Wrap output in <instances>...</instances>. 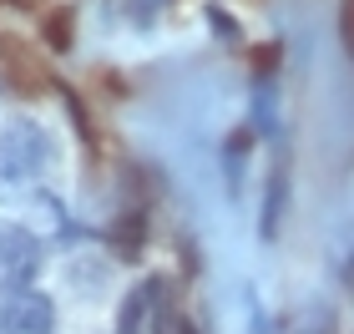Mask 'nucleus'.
Returning <instances> with one entry per match:
<instances>
[{"mask_svg": "<svg viewBox=\"0 0 354 334\" xmlns=\"http://www.w3.org/2000/svg\"><path fill=\"white\" fill-rule=\"evenodd\" d=\"M51 167V137L36 122H6L0 127V193H21Z\"/></svg>", "mask_w": 354, "mask_h": 334, "instance_id": "obj_1", "label": "nucleus"}, {"mask_svg": "<svg viewBox=\"0 0 354 334\" xmlns=\"http://www.w3.org/2000/svg\"><path fill=\"white\" fill-rule=\"evenodd\" d=\"M41 268V243L30 228H0V284L6 289H26Z\"/></svg>", "mask_w": 354, "mask_h": 334, "instance_id": "obj_2", "label": "nucleus"}, {"mask_svg": "<svg viewBox=\"0 0 354 334\" xmlns=\"http://www.w3.org/2000/svg\"><path fill=\"white\" fill-rule=\"evenodd\" d=\"M15 299V324H21V334H51L56 329V304L36 289H10Z\"/></svg>", "mask_w": 354, "mask_h": 334, "instance_id": "obj_3", "label": "nucleus"}, {"mask_svg": "<svg viewBox=\"0 0 354 334\" xmlns=\"http://www.w3.org/2000/svg\"><path fill=\"white\" fill-rule=\"evenodd\" d=\"M152 299H157V284H142V289L127 294L122 319H117V334H142V324H147V314H152Z\"/></svg>", "mask_w": 354, "mask_h": 334, "instance_id": "obj_4", "label": "nucleus"}, {"mask_svg": "<svg viewBox=\"0 0 354 334\" xmlns=\"http://www.w3.org/2000/svg\"><path fill=\"white\" fill-rule=\"evenodd\" d=\"M279 208H283V172H273V183H268V213H263V233L268 238L279 233Z\"/></svg>", "mask_w": 354, "mask_h": 334, "instance_id": "obj_5", "label": "nucleus"}, {"mask_svg": "<svg viewBox=\"0 0 354 334\" xmlns=\"http://www.w3.org/2000/svg\"><path fill=\"white\" fill-rule=\"evenodd\" d=\"M66 26H71V15H66V10H56L51 21H46V41H51L56 51H66V46H71V30H66Z\"/></svg>", "mask_w": 354, "mask_h": 334, "instance_id": "obj_6", "label": "nucleus"}, {"mask_svg": "<svg viewBox=\"0 0 354 334\" xmlns=\"http://www.w3.org/2000/svg\"><path fill=\"white\" fill-rule=\"evenodd\" d=\"M0 334H21V324H15V299L0 289Z\"/></svg>", "mask_w": 354, "mask_h": 334, "instance_id": "obj_7", "label": "nucleus"}, {"mask_svg": "<svg viewBox=\"0 0 354 334\" xmlns=\"http://www.w3.org/2000/svg\"><path fill=\"white\" fill-rule=\"evenodd\" d=\"M339 30H344L349 56H354V0H339Z\"/></svg>", "mask_w": 354, "mask_h": 334, "instance_id": "obj_8", "label": "nucleus"}, {"mask_svg": "<svg viewBox=\"0 0 354 334\" xmlns=\"http://www.w3.org/2000/svg\"><path fill=\"white\" fill-rule=\"evenodd\" d=\"M187 334H192V329H187Z\"/></svg>", "mask_w": 354, "mask_h": 334, "instance_id": "obj_9", "label": "nucleus"}]
</instances>
